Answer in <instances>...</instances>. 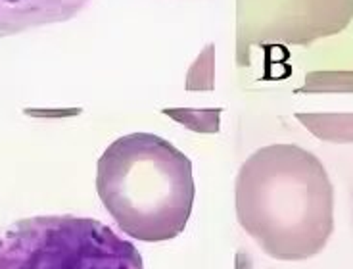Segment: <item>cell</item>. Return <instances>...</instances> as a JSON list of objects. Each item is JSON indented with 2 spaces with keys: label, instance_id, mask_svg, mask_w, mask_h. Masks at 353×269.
I'll return each mask as SVG.
<instances>
[{
  "label": "cell",
  "instance_id": "3957f363",
  "mask_svg": "<svg viewBox=\"0 0 353 269\" xmlns=\"http://www.w3.org/2000/svg\"><path fill=\"white\" fill-rule=\"evenodd\" d=\"M0 269H144V261L98 219L35 215L0 231Z\"/></svg>",
  "mask_w": 353,
  "mask_h": 269
},
{
  "label": "cell",
  "instance_id": "5b68a950",
  "mask_svg": "<svg viewBox=\"0 0 353 269\" xmlns=\"http://www.w3.org/2000/svg\"><path fill=\"white\" fill-rule=\"evenodd\" d=\"M90 0H0V39L77 18Z\"/></svg>",
  "mask_w": 353,
  "mask_h": 269
},
{
  "label": "cell",
  "instance_id": "8992f818",
  "mask_svg": "<svg viewBox=\"0 0 353 269\" xmlns=\"http://www.w3.org/2000/svg\"><path fill=\"white\" fill-rule=\"evenodd\" d=\"M352 225H353V192H352Z\"/></svg>",
  "mask_w": 353,
  "mask_h": 269
},
{
  "label": "cell",
  "instance_id": "277c9868",
  "mask_svg": "<svg viewBox=\"0 0 353 269\" xmlns=\"http://www.w3.org/2000/svg\"><path fill=\"white\" fill-rule=\"evenodd\" d=\"M353 0H239L240 45H309L344 31Z\"/></svg>",
  "mask_w": 353,
  "mask_h": 269
},
{
  "label": "cell",
  "instance_id": "6da1fadb",
  "mask_svg": "<svg viewBox=\"0 0 353 269\" xmlns=\"http://www.w3.org/2000/svg\"><path fill=\"white\" fill-rule=\"evenodd\" d=\"M234 206L242 229L273 260H309L334 231L330 177L323 161L298 144H269L246 158Z\"/></svg>",
  "mask_w": 353,
  "mask_h": 269
},
{
  "label": "cell",
  "instance_id": "7a4b0ae2",
  "mask_svg": "<svg viewBox=\"0 0 353 269\" xmlns=\"http://www.w3.org/2000/svg\"><path fill=\"white\" fill-rule=\"evenodd\" d=\"M97 192L131 239L171 241L185 231L192 215V161L159 134H123L98 160Z\"/></svg>",
  "mask_w": 353,
  "mask_h": 269
}]
</instances>
